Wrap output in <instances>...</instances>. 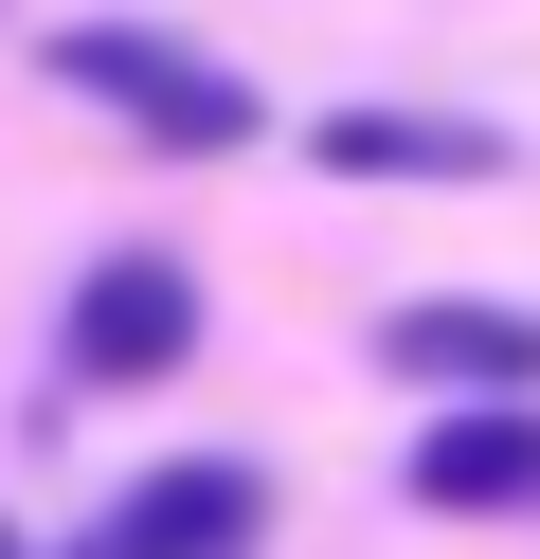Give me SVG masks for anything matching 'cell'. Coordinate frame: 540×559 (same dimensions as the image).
<instances>
[{"mask_svg":"<svg viewBox=\"0 0 540 559\" xmlns=\"http://www.w3.org/2000/svg\"><path fill=\"white\" fill-rule=\"evenodd\" d=\"M55 91L127 109L163 163H235V145H252V73H216V55H180V37H144V19H72V37H55Z\"/></svg>","mask_w":540,"mask_h":559,"instance_id":"1","label":"cell"},{"mask_svg":"<svg viewBox=\"0 0 540 559\" xmlns=\"http://www.w3.org/2000/svg\"><path fill=\"white\" fill-rule=\"evenodd\" d=\"M55 361L91 379V397H127V379H180V361H199V271H180V253H91V271H72Z\"/></svg>","mask_w":540,"mask_h":559,"instance_id":"2","label":"cell"},{"mask_svg":"<svg viewBox=\"0 0 540 559\" xmlns=\"http://www.w3.org/2000/svg\"><path fill=\"white\" fill-rule=\"evenodd\" d=\"M415 506L523 523V506H540V397H451V415L415 433Z\"/></svg>","mask_w":540,"mask_h":559,"instance_id":"3","label":"cell"},{"mask_svg":"<svg viewBox=\"0 0 540 559\" xmlns=\"http://www.w3.org/2000/svg\"><path fill=\"white\" fill-rule=\"evenodd\" d=\"M252 523H271V487H252L235 451H199V469H144L91 559H252Z\"/></svg>","mask_w":540,"mask_h":559,"instance_id":"4","label":"cell"},{"mask_svg":"<svg viewBox=\"0 0 540 559\" xmlns=\"http://www.w3.org/2000/svg\"><path fill=\"white\" fill-rule=\"evenodd\" d=\"M379 361L432 379V397H540V325H523V307H396Z\"/></svg>","mask_w":540,"mask_h":559,"instance_id":"5","label":"cell"},{"mask_svg":"<svg viewBox=\"0 0 540 559\" xmlns=\"http://www.w3.org/2000/svg\"><path fill=\"white\" fill-rule=\"evenodd\" d=\"M324 181H504V145L451 109H324Z\"/></svg>","mask_w":540,"mask_h":559,"instance_id":"6","label":"cell"},{"mask_svg":"<svg viewBox=\"0 0 540 559\" xmlns=\"http://www.w3.org/2000/svg\"><path fill=\"white\" fill-rule=\"evenodd\" d=\"M0 559H36V542H19V523H0Z\"/></svg>","mask_w":540,"mask_h":559,"instance_id":"7","label":"cell"}]
</instances>
